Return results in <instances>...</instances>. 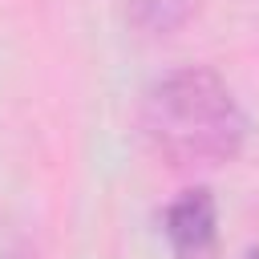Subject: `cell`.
Masks as SVG:
<instances>
[{
    "instance_id": "cell-4",
    "label": "cell",
    "mask_w": 259,
    "mask_h": 259,
    "mask_svg": "<svg viewBox=\"0 0 259 259\" xmlns=\"http://www.w3.org/2000/svg\"><path fill=\"white\" fill-rule=\"evenodd\" d=\"M243 259H259V247H251V251H247V255H243Z\"/></svg>"
},
{
    "instance_id": "cell-3",
    "label": "cell",
    "mask_w": 259,
    "mask_h": 259,
    "mask_svg": "<svg viewBox=\"0 0 259 259\" xmlns=\"http://www.w3.org/2000/svg\"><path fill=\"white\" fill-rule=\"evenodd\" d=\"M190 16V0H130V20L138 32L146 36H166L178 24H186Z\"/></svg>"
},
{
    "instance_id": "cell-1",
    "label": "cell",
    "mask_w": 259,
    "mask_h": 259,
    "mask_svg": "<svg viewBox=\"0 0 259 259\" xmlns=\"http://www.w3.org/2000/svg\"><path fill=\"white\" fill-rule=\"evenodd\" d=\"M142 134L174 166H223L247 142V113L214 69L194 65L146 89Z\"/></svg>"
},
{
    "instance_id": "cell-5",
    "label": "cell",
    "mask_w": 259,
    "mask_h": 259,
    "mask_svg": "<svg viewBox=\"0 0 259 259\" xmlns=\"http://www.w3.org/2000/svg\"><path fill=\"white\" fill-rule=\"evenodd\" d=\"M20 259H24V255H20Z\"/></svg>"
},
{
    "instance_id": "cell-2",
    "label": "cell",
    "mask_w": 259,
    "mask_h": 259,
    "mask_svg": "<svg viewBox=\"0 0 259 259\" xmlns=\"http://www.w3.org/2000/svg\"><path fill=\"white\" fill-rule=\"evenodd\" d=\"M162 231H166V243H170L174 259H214V247H219V206H214V194L206 186L182 190L166 206Z\"/></svg>"
}]
</instances>
